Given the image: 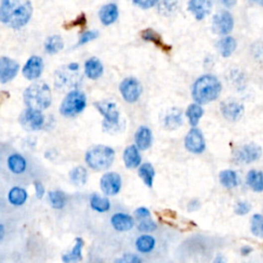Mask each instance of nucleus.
<instances>
[{
    "mask_svg": "<svg viewBox=\"0 0 263 263\" xmlns=\"http://www.w3.org/2000/svg\"><path fill=\"white\" fill-rule=\"evenodd\" d=\"M182 125V112L174 108L165 117V126L167 129L175 130Z\"/></svg>",
    "mask_w": 263,
    "mask_h": 263,
    "instance_id": "nucleus-27",
    "label": "nucleus"
},
{
    "mask_svg": "<svg viewBox=\"0 0 263 263\" xmlns=\"http://www.w3.org/2000/svg\"><path fill=\"white\" fill-rule=\"evenodd\" d=\"M251 210V205L246 202V200H241V202H238L235 206V213L237 215H246L248 214Z\"/></svg>",
    "mask_w": 263,
    "mask_h": 263,
    "instance_id": "nucleus-41",
    "label": "nucleus"
},
{
    "mask_svg": "<svg viewBox=\"0 0 263 263\" xmlns=\"http://www.w3.org/2000/svg\"><path fill=\"white\" fill-rule=\"evenodd\" d=\"M247 183L256 192L263 191V173L252 170L247 175Z\"/></svg>",
    "mask_w": 263,
    "mask_h": 263,
    "instance_id": "nucleus-26",
    "label": "nucleus"
},
{
    "mask_svg": "<svg viewBox=\"0 0 263 263\" xmlns=\"http://www.w3.org/2000/svg\"><path fill=\"white\" fill-rule=\"evenodd\" d=\"M217 48L219 50V53L222 55V57L228 58L229 56L233 55V53L235 52V50L237 48V41L235 38L228 36V37L221 39L218 42Z\"/></svg>",
    "mask_w": 263,
    "mask_h": 263,
    "instance_id": "nucleus-28",
    "label": "nucleus"
},
{
    "mask_svg": "<svg viewBox=\"0 0 263 263\" xmlns=\"http://www.w3.org/2000/svg\"><path fill=\"white\" fill-rule=\"evenodd\" d=\"M119 90L122 98L128 103H134L140 98L142 94V87L140 83L135 79H126L120 84Z\"/></svg>",
    "mask_w": 263,
    "mask_h": 263,
    "instance_id": "nucleus-10",
    "label": "nucleus"
},
{
    "mask_svg": "<svg viewBox=\"0 0 263 263\" xmlns=\"http://www.w3.org/2000/svg\"><path fill=\"white\" fill-rule=\"evenodd\" d=\"M4 233H5V230H4V226L2 224H0V242L2 241L3 237H4Z\"/></svg>",
    "mask_w": 263,
    "mask_h": 263,
    "instance_id": "nucleus-50",
    "label": "nucleus"
},
{
    "mask_svg": "<svg viewBox=\"0 0 263 263\" xmlns=\"http://www.w3.org/2000/svg\"><path fill=\"white\" fill-rule=\"evenodd\" d=\"M85 243L84 240L81 238H77L75 240V244L73 249L69 252L62 256V260L64 263H77L82 261L83 259V247Z\"/></svg>",
    "mask_w": 263,
    "mask_h": 263,
    "instance_id": "nucleus-23",
    "label": "nucleus"
},
{
    "mask_svg": "<svg viewBox=\"0 0 263 263\" xmlns=\"http://www.w3.org/2000/svg\"><path fill=\"white\" fill-rule=\"evenodd\" d=\"M234 29V19L227 11H221L214 15L213 18V30L215 33L220 35H226Z\"/></svg>",
    "mask_w": 263,
    "mask_h": 263,
    "instance_id": "nucleus-12",
    "label": "nucleus"
},
{
    "mask_svg": "<svg viewBox=\"0 0 263 263\" xmlns=\"http://www.w3.org/2000/svg\"><path fill=\"white\" fill-rule=\"evenodd\" d=\"M115 157V152L111 147L97 145L90 148L86 154V162L89 168L102 171L109 168Z\"/></svg>",
    "mask_w": 263,
    "mask_h": 263,
    "instance_id": "nucleus-4",
    "label": "nucleus"
},
{
    "mask_svg": "<svg viewBox=\"0 0 263 263\" xmlns=\"http://www.w3.org/2000/svg\"><path fill=\"white\" fill-rule=\"evenodd\" d=\"M185 147L191 153H203L206 149V142L202 132L196 128L191 129L185 138Z\"/></svg>",
    "mask_w": 263,
    "mask_h": 263,
    "instance_id": "nucleus-11",
    "label": "nucleus"
},
{
    "mask_svg": "<svg viewBox=\"0 0 263 263\" xmlns=\"http://www.w3.org/2000/svg\"><path fill=\"white\" fill-rule=\"evenodd\" d=\"M98 35H99L98 31H87V32L83 33V35L81 36V39L79 43H77V45H83V44L88 43L90 40H94L98 37Z\"/></svg>",
    "mask_w": 263,
    "mask_h": 263,
    "instance_id": "nucleus-42",
    "label": "nucleus"
},
{
    "mask_svg": "<svg viewBox=\"0 0 263 263\" xmlns=\"http://www.w3.org/2000/svg\"><path fill=\"white\" fill-rule=\"evenodd\" d=\"M221 112L227 120L237 121L244 114V106L236 101L225 102L221 105Z\"/></svg>",
    "mask_w": 263,
    "mask_h": 263,
    "instance_id": "nucleus-16",
    "label": "nucleus"
},
{
    "mask_svg": "<svg viewBox=\"0 0 263 263\" xmlns=\"http://www.w3.org/2000/svg\"><path fill=\"white\" fill-rule=\"evenodd\" d=\"M49 202L54 209L60 210L64 208L67 202V197L62 191H51L49 193Z\"/></svg>",
    "mask_w": 263,
    "mask_h": 263,
    "instance_id": "nucleus-37",
    "label": "nucleus"
},
{
    "mask_svg": "<svg viewBox=\"0 0 263 263\" xmlns=\"http://www.w3.org/2000/svg\"><path fill=\"white\" fill-rule=\"evenodd\" d=\"M20 69L19 64L8 57L0 58V83L7 84L12 81Z\"/></svg>",
    "mask_w": 263,
    "mask_h": 263,
    "instance_id": "nucleus-13",
    "label": "nucleus"
},
{
    "mask_svg": "<svg viewBox=\"0 0 263 263\" xmlns=\"http://www.w3.org/2000/svg\"><path fill=\"white\" fill-rule=\"evenodd\" d=\"M262 156V149L255 143L242 146L235 152V160L241 164H251L258 161Z\"/></svg>",
    "mask_w": 263,
    "mask_h": 263,
    "instance_id": "nucleus-9",
    "label": "nucleus"
},
{
    "mask_svg": "<svg viewBox=\"0 0 263 263\" xmlns=\"http://www.w3.org/2000/svg\"><path fill=\"white\" fill-rule=\"evenodd\" d=\"M115 263H142V260L136 254H126L116 259Z\"/></svg>",
    "mask_w": 263,
    "mask_h": 263,
    "instance_id": "nucleus-43",
    "label": "nucleus"
},
{
    "mask_svg": "<svg viewBox=\"0 0 263 263\" xmlns=\"http://www.w3.org/2000/svg\"><path fill=\"white\" fill-rule=\"evenodd\" d=\"M213 263H226V261H225V259H224V257H223V256H221V255H218L217 257L215 258V260H214V262H213Z\"/></svg>",
    "mask_w": 263,
    "mask_h": 263,
    "instance_id": "nucleus-49",
    "label": "nucleus"
},
{
    "mask_svg": "<svg viewBox=\"0 0 263 263\" xmlns=\"http://www.w3.org/2000/svg\"><path fill=\"white\" fill-rule=\"evenodd\" d=\"M186 115L188 117L189 123L192 127H195L198 125V121L204 115V109L200 107L197 103L196 104H191L186 110Z\"/></svg>",
    "mask_w": 263,
    "mask_h": 263,
    "instance_id": "nucleus-35",
    "label": "nucleus"
},
{
    "mask_svg": "<svg viewBox=\"0 0 263 263\" xmlns=\"http://www.w3.org/2000/svg\"><path fill=\"white\" fill-rule=\"evenodd\" d=\"M87 24V19L86 15L83 13L80 17H77L74 21L70 22V27H76V26H85Z\"/></svg>",
    "mask_w": 263,
    "mask_h": 263,
    "instance_id": "nucleus-46",
    "label": "nucleus"
},
{
    "mask_svg": "<svg viewBox=\"0 0 263 263\" xmlns=\"http://www.w3.org/2000/svg\"><path fill=\"white\" fill-rule=\"evenodd\" d=\"M154 175H156V173H154V169L151 164L146 163L139 168V176L141 177V179L148 187H152Z\"/></svg>",
    "mask_w": 263,
    "mask_h": 263,
    "instance_id": "nucleus-34",
    "label": "nucleus"
},
{
    "mask_svg": "<svg viewBox=\"0 0 263 263\" xmlns=\"http://www.w3.org/2000/svg\"><path fill=\"white\" fill-rule=\"evenodd\" d=\"M63 48H64L63 39H62V37L59 35H53L49 37L48 40H46L44 43L45 52L51 55L59 53L60 51L63 50Z\"/></svg>",
    "mask_w": 263,
    "mask_h": 263,
    "instance_id": "nucleus-32",
    "label": "nucleus"
},
{
    "mask_svg": "<svg viewBox=\"0 0 263 263\" xmlns=\"http://www.w3.org/2000/svg\"><path fill=\"white\" fill-rule=\"evenodd\" d=\"M34 186H35L36 196H37L38 198H42L43 195H44V192H45L42 183L39 182V181H36V182H34Z\"/></svg>",
    "mask_w": 263,
    "mask_h": 263,
    "instance_id": "nucleus-47",
    "label": "nucleus"
},
{
    "mask_svg": "<svg viewBox=\"0 0 263 263\" xmlns=\"http://www.w3.org/2000/svg\"><path fill=\"white\" fill-rule=\"evenodd\" d=\"M20 122L27 131H37L44 125V116L40 110L27 108L20 116Z\"/></svg>",
    "mask_w": 263,
    "mask_h": 263,
    "instance_id": "nucleus-8",
    "label": "nucleus"
},
{
    "mask_svg": "<svg viewBox=\"0 0 263 263\" xmlns=\"http://www.w3.org/2000/svg\"><path fill=\"white\" fill-rule=\"evenodd\" d=\"M24 101L28 108H33L40 111L46 109L52 103L50 87L43 82L32 84L24 92Z\"/></svg>",
    "mask_w": 263,
    "mask_h": 263,
    "instance_id": "nucleus-3",
    "label": "nucleus"
},
{
    "mask_svg": "<svg viewBox=\"0 0 263 263\" xmlns=\"http://www.w3.org/2000/svg\"><path fill=\"white\" fill-rule=\"evenodd\" d=\"M154 246H156V240H154L153 237L148 235L139 237L136 241V248L141 253L151 252L154 249Z\"/></svg>",
    "mask_w": 263,
    "mask_h": 263,
    "instance_id": "nucleus-31",
    "label": "nucleus"
},
{
    "mask_svg": "<svg viewBox=\"0 0 263 263\" xmlns=\"http://www.w3.org/2000/svg\"><path fill=\"white\" fill-rule=\"evenodd\" d=\"M89 204L92 210H95L99 213H104L107 212L110 209V202L109 199L106 197H102L99 194L95 193L90 196Z\"/></svg>",
    "mask_w": 263,
    "mask_h": 263,
    "instance_id": "nucleus-29",
    "label": "nucleus"
},
{
    "mask_svg": "<svg viewBox=\"0 0 263 263\" xmlns=\"http://www.w3.org/2000/svg\"><path fill=\"white\" fill-rule=\"evenodd\" d=\"M55 81L57 88L61 89L76 88L82 82L80 65L77 63H71L61 67L56 72Z\"/></svg>",
    "mask_w": 263,
    "mask_h": 263,
    "instance_id": "nucleus-5",
    "label": "nucleus"
},
{
    "mask_svg": "<svg viewBox=\"0 0 263 263\" xmlns=\"http://www.w3.org/2000/svg\"><path fill=\"white\" fill-rule=\"evenodd\" d=\"M99 18L101 23L105 26L113 24L118 18V8L116 4L109 3L104 5L99 11Z\"/></svg>",
    "mask_w": 263,
    "mask_h": 263,
    "instance_id": "nucleus-18",
    "label": "nucleus"
},
{
    "mask_svg": "<svg viewBox=\"0 0 263 263\" xmlns=\"http://www.w3.org/2000/svg\"><path fill=\"white\" fill-rule=\"evenodd\" d=\"M85 71L87 76L90 80H98L102 76L104 68L103 65L97 58L88 59L85 64Z\"/></svg>",
    "mask_w": 263,
    "mask_h": 263,
    "instance_id": "nucleus-22",
    "label": "nucleus"
},
{
    "mask_svg": "<svg viewBox=\"0 0 263 263\" xmlns=\"http://www.w3.org/2000/svg\"><path fill=\"white\" fill-rule=\"evenodd\" d=\"M132 2L138 7L148 9L156 5L159 2V0H132Z\"/></svg>",
    "mask_w": 263,
    "mask_h": 263,
    "instance_id": "nucleus-44",
    "label": "nucleus"
},
{
    "mask_svg": "<svg viewBox=\"0 0 263 263\" xmlns=\"http://www.w3.org/2000/svg\"><path fill=\"white\" fill-rule=\"evenodd\" d=\"M123 162L128 169H136L141 164V156L136 145H131L123 152Z\"/></svg>",
    "mask_w": 263,
    "mask_h": 263,
    "instance_id": "nucleus-19",
    "label": "nucleus"
},
{
    "mask_svg": "<svg viewBox=\"0 0 263 263\" xmlns=\"http://www.w3.org/2000/svg\"><path fill=\"white\" fill-rule=\"evenodd\" d=\"M70 179H71L72 183H74L75 185H80V186H83V185H85L87 180H88L87 170L84 167L74 168L70 172Z\"/></svg>",
    "mask_w": 263,
    "mask_h": 263,
    "instance_id": "nucleus-36",
    "label": "nucleus"
},
{
    "mask_svg": "<svg viewBox=\"0 0 263 263\" xmlns=\"http://www.w3.org/2000/svg\"><path fill=\"white\" fill-rule=\"evenodd\" d=\"M221 89V84L215 76L204 75L194 83L192 97L197 104H208L219 97Z\"/></svg>",
    "mask_w": 263,
    "mask_h": 263,
    "instance_id": "nucleus-2",
    "label": "nucleus"
},
{
    "mask_svg": "<svg viewBox=\"0 0 263 263\" xmlns=\"http://www.w3.org/2000/svg\"><path fill=\"white\" fill-rule=\"evenodd\" d=\"M30 0H2L0 3V22L7 27L20 29L32 17Z\"/></svg>",
    "mask_w": 263,
    "mask_h": 263,
    "instance_id": "nucleus-1",
    "label": "nucleus"
},
{
    "mask_svg": "<svg viewBox=\"0 0 263 263\" xmlns=\"http://www.w3.org/2000/svg\"><path fill=\"white\" fill-rule=\"evenodd\" d=\"M160 2V12L165 15L171 14L177 9L179 0H159Z\"/></svg>",
    "mask_w": 263,
    "mask_h": 263,
    "instance_id": "nucleus-39",
    "label": "nucleus"
},
{
    "mask_svg": "<svg viewBox=\"0 0 263 263\" xmlns=\"http://www.w3.org/2000/svg\"><path fill=\"white\" fill-rule=\"evenodd\" d=\"M111 224L114 229L118 231H128L134 226V219L130 215L123 213H116L112 216Z\"/></svg>",
    "mask_w": 263,
    "mask_h": 263,
    "instance_id": "nucleus-20",
    "label": "nucleus"
},
{
    "mask_svg": "<svg viewBox=\"0 0 263 263\" xmlns=\"http://www.w3.org/2000/svg\"><path fill=\"white\" fill-rule=\"evenodd\" d=\"M100 186L103 193L107 195H115L120 191L121 178L116 173H107L101 178Z\"/></svg>",
    "mask_w": 263,
    "mask_h": 263,
    "instance_id": "nucleus-14",
    "label": "nucleus"
},
{
    "mask_svg": "<svg viewBox=\"0 0 263 263\" xmlns=\"http://www.w3.org/2000/svg\"><path fill=\"white\" fill-rule=\"evenodd\" d=\"M188 9L193 13L196 20L200 21L211 12L212 1L211 0H190Z\"/></svg>",
    "mask_w": 263,
    "mask_h": 263,
    "instance_id": "nucleus-17",
    "label": "nucleus"
},
{
    "mask_svg": "<svg viewBox=\"0 0 263 263\" xmlns=\"http://www.w3.org/2000/svg\"><path fill=\"white\" fill-rule=\"evenodd\" d=\"M43 71V61L40 57L33 56L29 58L23 68V75L29 81L37 80Z\"/></svg>",
    "mask_w": 263,
    "mask_h": 263,
    "instance_id": "nucleus-15",
    "label": "nucleus"
},
{
    "mask_svg": "<svg viewBox=\"0 0 263 263\" xmlns=\"http://www.w3.org/2000/svg\"><path fill=\"white\" fill-rule=\"evenodd\" d=\"M220 183L226 188H234L238 185V176L231 170H224L219 174Z\"/></svg>",
    "mask_w": 263,
    "mask_h": 263,
    "instance_id": "nucleus-33",
    "label": "nucleus"
},
{
    "mask_svg": "<svg viewBox=\"0 0 263 263\" xmlns=\"http://www.w3.org/2000/svg\"><path fill=\"white\" fill-rule=\"evenodd\" d=\"M251 1L254 2V3H257V4L261 5V6H263V0H251Z\"/></svg>",
    "mask_w": 263,
    "mask_h": 263,
    "instance_id": "nucleus-51",
    "label": "nucleus"
},
{
    "mask_svg": "<svg viewBox=\"0 0 263 263\" xmlns=\"http://www.w3.org/2000/svg\"><path fill=\"white\" fill-rule=\"evenodd\" d=\"M99 112L104 116L103 126L107 132H113L119 127L120 114L116 105L111 101H101L95 103Z\"/></svg>",
    "mask_w": 263,
    "mask_h": 263,
    "instance_id": "nucleus-7",
    "label": "nucleus"
},
{
    "mask_svg": "<svg viewBox=\"0 0 263 263\" xmlns=\"http://www.w3.org/2000/svg\"><path fill=\"white\" fill-rule=\"evenodd\" d=\"M135 215H136V217H138L139 219H145L149 217L150 212L146 208H139L135 211Z\"/></svg>",
    "mask_w": 263,
    "mask_h": 263,
    "instance_id": "nucleus-45",
    "label": "nucleus"
},
{
    "mask_svg": "<svg viewBox=\"0 0 263 263\" xmlns=\"http://www.w3.org/2000/svg\"><path fill=\"white\" fill-rule=\"evenodd\" d=\"M28 194L24 188L12 187L8 192V200L13 206H22L27 200Z\"/></svg>",
    "mask_w": 263,
    "mask_h": 263,
    "instance_id": "nucleus-30",
    "label": "nucleus"
},
{
    "mask_svg": "<svg viewBox=\"0 0 263 263\" xmlns=\"http://www.w3.org/2000/svg\"><path fill=\"white\" fill-rule=\"evenodd\" d=\"M136 146L140 150H146L151 146L152 133L147 127H140L135 135Z\"/></svg>",
    "mask_w": 263,
    "mask_h": 263,
    "instance_id": "nucleus-21",
    "label": "nucleus"
},
{
    "mask_svg": "<svg viewBox=\"0 0 263 263\" xmlns=\"http://www.w3.org/2000/svg\"><path fill=\"white\" fill-rule=\"evenodd\" d=\"M138 229L140 231H143V233H151V231L157 229V224L153 221H151L150 219L145 218L140 223H139Z\"/></svg>",
    "mask_w": 263,
    "mask_h": 263,
    "instance_id": "nucleus-40",
    "label": "nucleus"
},
{
    "mask_svg": "<svg viewBox=\"0 0 263 263\" xmlns=\"http://www.w3.org/2000/svg\"><path fill=\"white\" fill-rule=\"evenodd\" d=\"M220 2L227 7H231L234 6L237 3V0H220Z\"/></svg>",
    "mask_w": 263,
    "mask_h": 263,
    "instance_id": "nucleus-48",
    "label": "nucleus"
},
{
    "mask_svg": "<svg viewBox=\"0 0 263 263\" xmlns=\"http://www.w3.org/2000/svg\"><path fill=\"white\" fill-rule=\"evenodd\" d=\"M141 36H142V38L144 40L154 43L158 46V48L162 49L163 51H170V50H171V46L166 44L165 41L160 36V34L158 32H156L154 30H152V29H146V30L142 31Z\"/></svg>",
    "mask_w": 263,
    "mask_h": 263,
    "instance_id": "nucleus-25",
    "label": "nucleus"
},
{
    "mask_svg": "<svg viewBox=\"0 0 263 263\" xmlns=\"http://www.w3.org/2000/svg\"><path fill=\"white\" fill-rule=\"evenodd\" d=\"M251 231L255 237L263 238V215L255 214L251 219Z\"/></svg>",
    "mask_w": 263,
    "mask_h": 263,
    "instance_id": "nucleus-38",
    "label": "nucleus"
},
{
    "mask_svg": "<svg viewBox=\"0 0 263 263\" xmlns=\"http://www.w3.org/2000/svg\"><path fill=\"white\" fill-rule=\"evenodd\" d=\"M7 166L12 173L22 174L26 171L27 162L24 159V157L21 156V154L14 153V154H11V156L8 158Z\"/></svg>",
    "mask_w": 263,
    "mask_h": 263,
    "instance_id": "nucleus-24",
    "label": "nucleus"
},
{
    "mask_svg": "<svg viewBox=\"0 0 263 263\" xmlns=\"http://www.w3.org/2000/svg\"><path fill=\"white\" fill-rule=\"evenodd\" d=\"M87 106V97L83 91L73 89L68 92V95L60 106V112L62 115L72 117L80 114L85 110Z\"/></svg>",
    "mask_w": 263,
    "mask_h": 263,
    "instance_id": "nucleus-6",
    "label": "nucleus"
}]
</instances>
